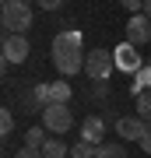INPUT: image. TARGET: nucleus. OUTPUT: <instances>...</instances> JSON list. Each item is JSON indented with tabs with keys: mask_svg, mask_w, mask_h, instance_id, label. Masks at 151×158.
<instances>
[{
	"mask_svg": "<svg viewBox=\"0 0 151 158\" xmlns=\"http://www.w3.org/2000/svg\"><path fill=\"white\" fill-rule=\"evenodd\" d=\"M84 35L81 32H60L53 39V67L63 74V77H70V74H78L84 70Z\"/></svg>",
	"mask_w": 151,
	"mask_h": 158,
	"instance_id": "f257e3e1",
	"label": "nucleus"
},
{
	"mask_svg": "<svg viewBox=\"0 0 151 158\" xmlns=\"http://www.w3.org/2000/svg\"><path fill=\"white\" fill-rule=\"evenodd\" d=\"M0 21H4V32L25 35L28 28H32V7H28V0H14V4H4V11H0Z\"/></svg>",
	"mask_w": 151,
	"mask_h": 158,
	"instance_id": "f03ea898",
	"label": "nucleus"
},
{
	"mask_svg": "<svg viewBox=\"0 0 151 158\" xmlns=\"http://www.w3.org/2000/svg\"><path fill=\"white\" fill-rule=\"evenodd\" d=\"M112 70H116V53L112 49H91L84 56V74L91 81H109Z\"/></svg>",
	"mask_w": 151,
	"mask_h": 158,
	"instance_id": "7ed1b4c3",
	"label": "nucleus"
},
{
	"mask_svg": "<svg viewBox=\"0 0 151 158\" xmlns=\"http://www.w3.org/2000/svg\"><path fill=\"white\" fill-rule=\"evenodd\" d=\"M42 127L49 130V134H67L74 127V116H70L67 102H49V106L42 109Z\"/></svg>",
	"mask_w": 151,
	"mask_h": 158,
	"instance_id": "20e7f679",
	"label": "nucleus"
},
{
	"mask_svg": "<svg viewBox=\"0 0 151 158\" xmlns=\"http://www.w3.org/2000/svg\"><path fill=\"white\" fill-rule=\"evenodd\" d=\"M0 49H4V63H25V60H28V53H32V46H28V39H25V35L7 32Z\"/></svg>",
	"mask_w": 151,
	"mask_h": 158,
	"instance_id": "39448f33",
	"label": "nucleus"
},
{
	"mask_svg": "<svg viewBox=\"0 0 151 158\" xmlns=\"http://www.w3.org/2000/svg\"><path fill=\"white\" fill-rule=\"evenodd\" d=\"M112 127H116V134L123 137V141H141V137H144L148 130H151V123H144V119H141L137 113H134V116H120Z\"/></svg>",
	"mask_w": 151,
	"mask_h": 158,
	"instance_id": "423d86ee",
	"label": "nucleus"
},
{
	"mask_svg": "<svg viewBox=\"0 0 151 158\" xmlns=\"http://www.w3.org/2000/svg\"><path fill=\"white\" fill-rule=\"evenodd\" d=\"M116 67L123 70V74H130V77H134V74L144 67V60H141V53H137V46H130V42H123V46H116Z\"/></svg>",
	"mask_w": 151,
	"mask_h": 158,
	"instance_id": "0eeeda50",
	"label": "nucleus"
},
{
	"mask_svg": "<svg viewBox=\"0 0 151 158\" xmlns=\"http://www.w3.org/2000/svg\"><path fill=\"white\" fill-rule=\"evenodd\" d=\"M151 39V18L148 14H130L127 21V42L130 46H144Z\"/></svg>",
	"mask_w": 151,
	"mask_h": 158,
	"instance_id": "6e6552de",
	"label": "nucleus"
},
{
	"mask_svg": "<svg viewBox=\"0 0 151 158\" xmlns=\"http://www.w3.org/2000/svg\"><path fill=\"white\" fill-rule=\"evenodd\" d=\"M81 141H88V144H106V119L102 116H88L81 123Z\"/></svg>",
	"mask_w": 151,
	"mask_h": 158,
	"instance_id": "1a4fd4ad",
	"label": "nucleus"
},
{
	"mask_svg": "<svg viewBox=\"0 0 151 158\" xmlns=\"http://www.w3.org/2000/svg\"><path fill=\"white\" fill-rule=\"evenodd\" d=\"M46 106H49V91H46V85H39L32 95L25 98V109H21V113H42Z\"/></svg>",
	"mask_w": 151,
	"mask_h": 158,
	"instance_id": "9d476101",
	"label": "nucleus"
},
{
	"mask_svg": "<svg viewBox=\"0 0 151 158\" xmlns=\"http://www.w3.org/2000/svg\"><path fill=\"white\" fill-rule=\"evenodd\" d=\"M148 88H151V60H148L144 67H141V70L134 74V81H130V95L137 98L141 91H148Z\"/></svg>",
	"mask_w": 151,
	"mask_h": 158,
	"instance_id": "9b49d317",
	"label": "nucleus"
},
{
	"mask_svg": "<svg viewBox=\"0 0 151 158\" xmlns=\"http://www.w3.org/2000/svg\"><path fill=\"white\" fill-rule=\"evenodd\" d=\"M42 155H46V158H67V155H70V148L63 144L60 137H49V141L42 144Z\"/></svg>",
	"mask_w": 151,
	"mask_h": 158,
	"instance_id": "f8f14e48",
	"label": "nucleus"
},
{
	"mask_svg": "<svg viewBox=\"0 0 151 158\" xmlns=\"http://www.w3.org/2000/svg\"><path fill=\"white\" fill-rule=\"evenodd\" d=\"M46 91H49V102H70V85L67 81H49Z\"/></svg>",
	"mask_w": 151,
	"mask_h": 158,
	"instance_id": "ddd939ff",
	"label": "nucleus"
},
{
	"mask_svg": "<svg viewBox=\"0 0 151 158\" xmlns=\"http://www.w3.org/2000/svg\"><path fill=\"white\" fill-rule=\"evenodd\" d=\"M46 141H49V137H46V127H32V130H25V148H39V151H42Z\"/></svg>",
	"mask_w": 151,
	"mask_h": 158,
	"instance_id": "4468645a",
	"label": "nucleus"
},
{
	"mask_svg": "<svg viewBox=\"0 0 151 158\" xmlns=\"http://www.w3.org/2000/svg\"><path fill=\"white\" fill-rule=\"evenodd\" d=\"M134 106H137V116L144 119V123H151V88L141 91V95L134 98Z\"/></svg>",
	"mask_w": 151,
	"mask_h": 158,
	"instance_id": "2eb2a0df",
	"label": "nucleus"
},
{
	"mask_svg": "<svg viewBox=\"0 0 151 158\" xmlns=\"http://www.w3.org/2000/svg\"><path fill=\"white\" fill-rule=\"evenodd\" d=\"M95 158H127V148L123 144H99Z\"/></svg>",
	"mask_w": 151,
	"mask_h": 158,
	"instance_id": "dca6fc26",
	"label": "nucleus"
},
{
	"mask_svg": "<svg viewBox=\"0 0 151 158\" xmlns=\"http://www.w3.org/2000/svg\"><path fill=\"white\" fill-rule=\"evenodd\" d=\"M95 151H99L95 144H88V141H78V144L70 148V158H95Z\"/></svg>",
	"mask_w": 151,
	"mask_h": 158,
	"instance_id": "f3484780",
	"label": "nucleus"
},
{
	"mask_svg": "<svg viewBox=\"0 0 151 158\" xmlns=\"http://www.w3.org/2000/svg\"><path fill=\"white\" fill-rule=\"evenodd\" d=\"M11 130H14V116H11V109H0V134H11Z\"/></svg>",
	"mask_w": 151,
	"mask_h": 158,
	"instance_id": "a211bd4d",
	"label": "nucleus"
},
{
	"mask_svg": "<svg viewBox=\"0 0 151 158\" xmlns=\"http://www.w3.org/2000/svg\"><path fill=\"white\" fill-rule=\"evenodd\" d=\"M120 4H123L130 14H144V0H120Z\"/></svg>",
	"mask_w": 151,
	"mask_h": 158,
	"instance_id": "6ab92c4d",
	"label": "nucleus"
},
{
	"mask_svg": "<svg viewBox=\"0 0 151 158\" xmlns=\"http://www.w3.org/2000/svg\"><path fill=\"white\" fill-rule=\"evenodd\" d=\"M14 158H46V155L39 151V148H21V151H18Z\"/></svg>",
	"mask_w": 151,
	"mask_h": 158,
	"instance_id": "aec40b11",
	"label": "nucleus"
},
{
	"mask_svg": "<svg viewBox=\"0 0 151 158\" xmlns=\"http://www.w3.org/2000/svg\"><path fill=\"white\" fill-rule=\"evenodd\" d=\"M137 144H141V151H144V155H151V130H148V134H144V137H141V141H137Z\"/></svg>",
	"mask_w": 151,
	"mask_h": 158,
	"instance_id": "412c9836",
	"label": "nucleus"
},
{
	"mask_svg": "<svg viewBox=\"0 0 151 158\" xmlns=\"http://www.w3.org/2000/svg\"><path fill=\"white\" fill-rule=\"evenodd\" d=\"M60 4H63V0H39V7H42V11H56Z\"/></svg>",
	"mask_w": 151,
	"mask_h": 158,
	"instance_id": "4be33fe9",
	"label": "nucleus"
},
{
	"mask_svg": "<svg viewBox=\"0 0 151 158\" xmlns=\"http://www.w3.org/2000/svg\"><path fill=\"white\" fill-rule=\"evenodd\" d=\"M144 14H148V18H151V0H144Z\"/></svg>",
	"mask_w": 151,
	"mask_h": 158,
	"instance_id": "5701e85b",
	"label": "nucleus"
},
{
	"mask_svg": "<svg viewBox=\"0 0 151 158\" xmlns=\"http://www.w3.org/2000/svg\"><path fill=\"white\" fill-rule=\"evenodd\" d=\"M4 4H14V0H4Z\"/></svg>",
	"mask_w": 151,
	"mask_h": 158,
	"instance_id": "b1692460",
	"label": "nucleus"
}]
</instances>
